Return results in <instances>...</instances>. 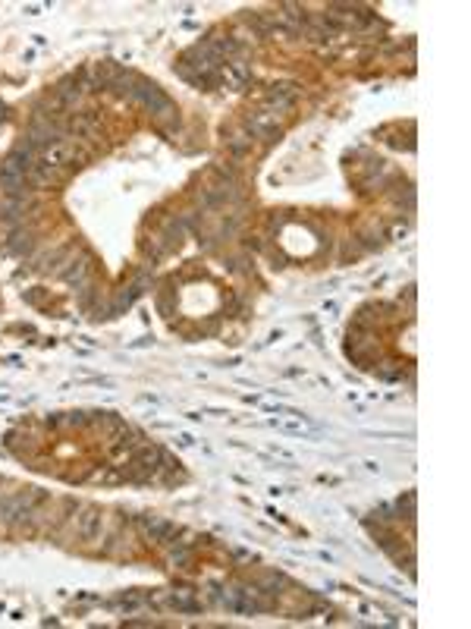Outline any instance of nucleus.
<instances>
[{
  "label": "nucleus",
  "instance_id": "f257e3e1",
  "mask_svg": "<svg viewBox=\"0 0 471 629\" xmlns=\"http://www.w3.org/2000/svg\"><path fill=\"white\" fill-rule=\"evenodd\" d=\"M79 513L82 516H76V535H79L82 541H97L104 532V519H107V516L97 507H79Z\"/></svg>",
  "mask_w": 471,
  "mask_h": 629
},
{
  "label": "nucleus",
  "instance_id": "f03ea898",
  "mask_svg": "<svg viewBox=\"0 0 471 629\" xmlns=\"http://www.w3.org/2000/svg\"><path fill=\"white\" fill-rule=\"evenodd\" d=\"M138 532L148 541H167L173 535V522L164 519V516H138Z\"/></svg>",
  "mask_w": 471,
  "mask_h": 629
},
{
  "label": "nucleus",
  "instance_id": "7ed1b4c3",
  "mask_svg": "<svg viewBox=\"0 0 471 629\" xmlns=\"http://www.w3.org/2000/svg\"><path fill=\"white\" fill-rule=\"evenodd\" d=\"M79 158V151H76V145H69L66 139H63V142H57V145H51V148H44V155H41V160H44V164H51V167H60L63 164H73V160Z\"/></svg>",
  "mask_w": 471,
  "mask_h": 629
},
{
  "label": "nucleus",
  "instance_id": "20e7f679",
  "mask_svg": "<svg viewBox=\"0 0 471 629\" xmlns=\"http://www.w3.org/2000/svg\"><path fill=\"white\" fill-rule=\"evenodd\" d=\"M82 95H85V88H82V79H76V76H66V79L57 86V104L60 107H76V104L82 101Z\"/></svg>",
  "mask_w": 471,
  "mask_h": 629
},
{
  "label": "nucleus",
  "instance_id": "39448f33",
  "mask_svg": "<svg viewBox=\"0 0 471 629\" xmlns=\"http://www.w3.org/2000/svg\"><path fill=\"white\" fill-rule=\"evenodd\" d=\"M32 249H35L32 230H13L10 240H6V252H10V255H29Z\"/></svg>",
  "mask_w": 471,
  "mask_h": 629
},
{
  "label": "nucleus",
  "instance_id": "423d86ee",
  "mask_svg": "<svg viewBox=\"0 0 471 629\" xmlns=\"http://www.w3.org/2000/svg\"><path fill=\"white\" fill-rule=\"evenodd\" d=\"M25 180H29V183H35V186H51L54 180H57V167L44 164V160H35L32 170L25 173Z\"/></svg>",
  "mask_w": 471,
  "mask_h": 629
},
{
  "label": "nucleus",
  "instance_id": "0eeeda50",
  "mask_svg": "<svg viewBox=\"0 0 471 629\" xmlns=\"http://www.w3.org/2000/svg\"><path fill=\"white\" fill-rule=\"evenodd\" d=\"M249 129L258 132V136H273V132H277V117L267 114V110H261V114H251L249 117Z\"/></svg>",
  "mask_w": 471,
  "mask_h": 629
},
{
  "label": "nucleus",
  "instance_id": "6e6552de",
  "mask_svg": "<svg viewBox=\"0 0 471 629\" xmlns=\"http://www.w3.org/2000/svg\"><path fill=\"white\" fill-rule=\"evenodd\" d=\"M69 129H73L76 136H91V132L97 129V117H95V114H76Z\"/></svg>",
  "mask_w": 471,
  "mask_h": 629
},
{
  "label": "nucleus",
  "instance_id": "1a4fd4ad",
  "mask_svg": "<svg viewBox=\"0 0 471 629\" xmlns=\"http://www.w3.org/2000/svg\"><path fill=\"white\" fill-rule=\"evenodd\" d=\"M91 481H101V485H119V481H123V475L114 472V469H101V472L91 475Z\"/></svg>",
  "mask_w": 471,
  "mask_h": 629
},
{
  "label": "nucleus",
  "instance_id": "9d476101",
  "mask_svg": "<svg viewBox=\"0 0 471 629\" xmlns=\"http://www.w3.org/2000/svg\"><path fill=\"white\" fill-rule=\"evenodd\" d=\"M249 145H251V139L245 136V132H236V136L229 139V148H233V155H242V151L249 148Z\"/></svg>",
  "mask_w": 471,
  "mask_h": 629
},
{
  "label": "nucleus",
  "instance_id": "9b49d317",
  "mask_svg": "<svg viewBox=\"0 0 471 629\" xmlns=\"http://www.w3.org/2000/svg\"><path fill=\"white\" fill-rule=\"evenodd\" d=\"M170 563H173V566H182V563H189V551H186V548L173 551V554H170Z\"/></svg>",
  "mask_w": 471,
  "mask_h": 629
},
{
  "label": "nucleus",
  "instance_id": "f8f14e48",
  "mask_svg": "<svg viewBox=\"0 0 471 629\" xmlns=\"http://www.w3.org/2000/svg\"><path fill=\"white\" fill-rule=\"evenodd\" d=\"M4 485H6V478H4V475H0V498H4V494H6V491H4Z\"/></svg>",
  "mask_w": 471,
  "mask_h": 629
}]
</instances>
